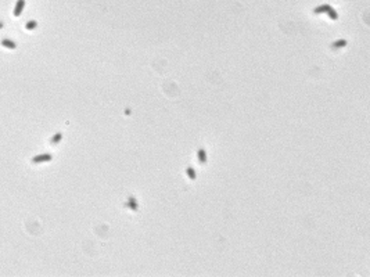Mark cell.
I'll list each match as a JSON object with an SVG mask.
<instances>
[{
	"label": "cell",
	"instance_id": "cell-1",
	"mask_svg": "<svg viewBox=\"0 0 370 277\" xmlns=\"http://www.w3.org/2000/svg\"><path fill=\"white\" fill-rule=\"evenodd\" d=\"M53 159V155L50 153H43V154H39L36 157L32 158V164H42V162H49Z\"/></svg>",
	"mask_w": 370,
	"mask_h": 277
},
{
	"label": "cell",
	"instance_id": "cell-2",
	"mask_svg": "<svg viewBox=\"0 0 370 277\" xmlns=\"http://www.w3.org/2000/svg\"><path fill=\"white\" fill-rule=\"evenodd\" d=\"M25 8V0H17L15 7H14V17H20Z\"/></svg>",
	"mask_w": 370,
	"mask_h": 277
},
{
	"label": "cell",
	"instance_id": "cell-3",
	"mask_svg": "<svg viewBox=\"0 0 370 277\" xmlns=\"http://www.w3.org/2000/svg\"><path fill=\"white\" fill-rule=\"evenodd\" d=\"M125 206H126V208H129V209H132V211H137V209H139V205H137V201H136V198H134V197H129V198H128V201L125 202Z\"/></svg>",
	"mask_w": 370,
	"mask_h": 277
},
{
	"label": "cell",
	"instance_id": "cell-4",
	"mask_svg": "<svg viewBox=\"0 0 370 277\" xmlns=\"http://www.w3.org/2000/svg\"><path fill=\"white\" fill-rule=\"evenodd\" d=\"M346 43H348V42H346L345 39H338V40H336V42H333V43H331V49H333V50L343 49V47H345V46H346Z\"/></svg>",
	"mask_w": 370,
	"mask_h": 277
},
{
	"label": "cell",
	"instance_id": "cell-5",
	"mask_svg": "<svg viewBox=\"0 0 370 277\" xmlns=\"http://www.w3.org/2000/svg\"><path fill=\"white\" fill-rule=\"evenodd\" d=\"M2 46L6 47V49H10V50H14V49L17 47L15 42L11 40V39H3V40H2Z\"/></svg>",
	"mask_w": 370,
	"mask_h": 277
},
{
	"label": "cell",
	"instance_id": "cell-6",
	"mask_svg": "<svg viewBox=\"0 0 370 277\" xmlns=\"http://www.w3.org/2000/svg\"><path fill=\"white\" fill-rule=\"evenodd\" d=\"M197 157H198V162H200V164H207V151L204 150V148H198Z\"/></svg>",
	"mask_w": 370,
	"mask_h": 277
},
{
	"label": "cell",
	"instance_id": "cell-7",
	"mask_svg": "<svg viewBox=\"0 0 370 277\" xmlns=\"http://www.w3.org/2000/svg\"><path fill=\"white\" fill-rule=\"evenodd\" d=\"M330 7H331V6H330V4H320V6H318V7H316V8H315V10H313V13H315V14H323V13H327Z\"/></svg>",
	"mask_w": 370,
	"mask_h": 277
},
{
	"label": "cell",
	"instance_id": "cell-8",
	"mask_svg": "<svg viewBox=\"0 0 370 277\" xmlns=\"http://www.w3.org/2000/svg\"><path fill=\"white\" fill-rule=\"evenodd\" d=\"M186 175H187L188 179H191V180H195V178H197V175H195V171L193 169L191 166H188L187 169H186Z\"/></svg>",
	"mask_w": 370,
	"mask_h": 277
},
{
	"label": "cell",
	"instance_id": "cell-9",
	"mask_svg": "<svg viewBox=\"0 0 370 277\" xmlns=\"http://www.w3.org/2000/svg\"><path fill=\"white\" fill-rule=\"evenodd\" d=\"M38 27V22L35 20H31V21H28L27 22V25H25V28H27L28 31H32V29H35V28Z\"/></svg>",
	"mask_w": 370,
	"mask_h": 277
},
{
	"label": "cell",
	"instance_id": "cell-10",
	"mask_svg": "<svg viewBox=\"0 0 370 277\" xmlns=\"http://www.w3.org/2000/svg\"><path fill=\"white\" fill-rule=\"evenodd\" d=\"M61 139H62V133H55L54 136L52 137L50 143H52V144H57V143H60V141H61Z\"/></svg>",
	"mask_w": 370,
	"mask_h": 277
},
{
	"label": "cell",
	"instance_id": "cell-11",
	"mask_svg": "<svg viewBox=\"0 0 370 277\" xmlns=\"http://www.w3.org/2000/svg\"><path fill=\"white\" fill-rule=\"evenodd\" d=\"M327 15H329L331 20H337L338 18V14H337V11L333 8V7H330L329 8V11H327Z\"/></svg>",
	"mask_w": 370,
	"mask_h": 277
}]
</instances>
